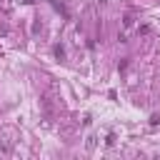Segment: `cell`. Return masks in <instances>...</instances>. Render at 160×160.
Returning <instances> with one entry per match:
<instances>
[]
</instances>
